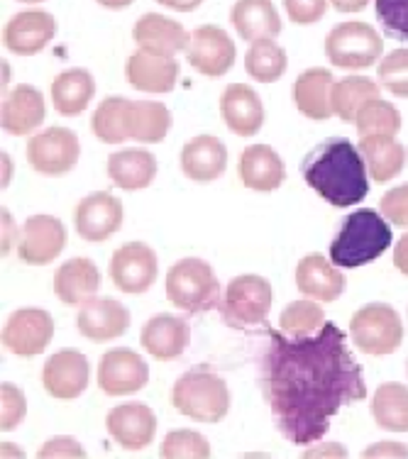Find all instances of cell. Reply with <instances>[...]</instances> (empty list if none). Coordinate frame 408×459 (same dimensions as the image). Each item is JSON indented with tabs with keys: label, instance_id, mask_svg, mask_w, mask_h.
Listing matches in <instances>:
<instances>
[{
	"label": "cell",
	"instance_id": "cell-1",
	"mask_svg": "<svg viewBox=\"0 0 408 459\" xmlns=\"http://www.w3.org/2000/svg\"><path fill=\"white\" fill-rule=\"evenodd\" d=\"M262 391L279 430L293 445L320 440L343 408L367 398L362 367L347 350L345 333L328 320L316 335L272 330Z\"/></svg>",
	"mask_w": 408,
	"mask_h": 459
},
{
	"label": "cell",
	"instance_id": "cell-2",
	"mask_svg": "<svg viewBox=\"0 0 408 459\" xmlns=\"http://www.w3.org/2000/svg\"><path fill=\"white\" fill-rule=\"evenodd\" d=\"M369 171L360 147L345 137L323 142L303 161V178L335 208H352L369 194Z\"/></svg>",
	"mask_w": 408,
	"mask_h": 459
},
{
	"label": "cell",
	"instance_id": "cell-3",
	"mask_svg": "<svg viewBox=\"0 0 408 459\" xmlns=\"http://www.w3.org/2000/svg\"><path fill=\"white\" fill-rule=\"evenodd\" d=\"M389 222L372 208H360L347 215L337 238L330 245V262L343 269H357L379 259L391 247Z\"/></svg>",
	"mask_w": 408,
	"mask_h": 459
},
{
	"label": "cell",
	"instance_id": "cell-4",
	"mask_svg": "<svg viewBox=\"0 0 408 459\" xmlns=\"http://www.w3.org/2000/svg\"><path fill=\"white\" fill-rule=\"evenodd\" d=\"M171 403L178 413L198 423H221L230 411L228 384L211 369H188L171 389Z\"/></svg>",
	"mask_w": 408,
	"mask_h": 459
},
{
	"label": "cell",
	"instance_id": "cell-5",
	"mask_svg": "<svg viewBox=\"0 0 408 459\" xmlns=\"http://www.w3.org/2000/svg\"><path fill=\"white\" fill-rule=\"evenodd\" d=\"M167 299L178 310L205 313L221 308L225 293H221L213 266L198 256H187L167 272Z\"/></svg>",
	"mask_w": 408,
	"mask_h": 459
},
{
	"label": "cell",
	"instance_id": "cell-6",
	"mask_svg": "<svg viewBox=\"0 0 408 459\" xmlns=\"http://www.w3.org/2000/svg\"><path fill=\"white\" fill-rule=\"evenodd\" d=\"M382 54L384 39L369 22H340L326 37V56L337 69H369Z\"/></svg>",
	"mask_w": 408,
	"mask_h": 459
},
{
	"label": "cell",
	"instance_id": "cell-7",
	"mask_svg": "<svg viewBox=\"0 0 408 459\" xmlns=\"http://www.w3.org/2000/svg\"><path fill=\"white\" fill-rule=\"evenodd\" d=\"M350 335L360 352L384 357L396 352L404 342V323L399 313L386 303H369L352 316Z\"/></svg>",
	"mask_w": 408,
	"mask_h": 459
},
{
	"label": "cell",
	"instance_id": "cell-8",
	"mask_svg": "<svg viewBox=\"0 0 408 459\" xmlns=\"http://www.w3.org/2000/svg\"><path fill=\"white\" fill-rule=\"evenodd\" d=\"M81 157V142L74 130L66 127H47L27 142V164L37 174L64 177L69 174Z\"/></svg>",
	"mask_w": 408,
	"mask_h": 459
},
{
	"label": "cell",
	"instance_id": "cell-9",
	"mask_svg": "<svg viewBox=\"0 0 408 459\" xmlns=\"http://www.w3.org/2000/svg\"><path fill=\"white\" fill-rule=\"evenodd\" d=\"M272 310V283L265 276L242 274L235 276L222 299V313L232 325H259Z\"/></svg>",
	"mask_w": 408,
	"mask_h": 459
},
{
	"label": "cell",
	"instance_id": "cell-10",
	"mask_svg": "<svg viewBox=\"0 0 408 459\" xmlns=\"http://www.w3.org/2000/svg\"><path fill=\"white\" fill-rule=\"evenodd\" d=\"M187 56L188 64L201 76L221 79L232 69V64L238 59V47L222 27L201 25L191 32Z\"/></svg>",
	"mask_w": 408,
	"mask_h": 459
},
{
	"label": "cell",
	"instance_id": "cell-11",
	"mask_svg": "<svg viewBox=\"0 0 408 459\" xmlns=\"http://www.w3.org/2000/svg\"><path fill=\"white\" fill-rule=\"evenodd\" d=\"M160 274V262L150 245L144 242H127L116 249L110 259V279L116 289L130 296L147 293L157 281Z\"/></svg>",
	"mask_w": 408,
	"mask_h": 459
},
{
	"label": "cell",
	"instance_id": "cell-12",
	"mask_svg": "<svg viewBox=\"0 0 408 459\" xmlns=\"http://www.w3.org/2000/svg\"><path fill=\"white\" fill-rule=\"evenodd\" d=\"M69 242L66 228L54 215H30L20 230L18 256L30 266L52 264L56 256L62 255Z\"/></svg>",
	"mask_w": 408,
	"mask_h": 459
},
{
	"label": "cell",
	"instance_id": "cell-13",
	"mask_svg": "<svg viewBox=\"0 0 408 459\" xmlns=\"http://www.w3.org/2000/svg\"><path fill=\"white\" fill-rule=\"evenodd\" d=\"M150 381V367L143 354L116 347L108 350L98 362V386L106 396H130L143 391Z\"/></svg>",
	"mask_w": 408,
	"mask_h": 459
},
{
	"label": "cell",
	"instance_id": "cell-14",
	"mask_svg": "<svg viewBox=\"0 0 408 459\" xmlns=\"http://www.w3.org/2000/svg\"><path fill=\"white\" fill-rule=\"evenodd\" d=\"M54 337L52 316L42 308H20L10 313L3 327V344L5 350L18 357H35L45 352Z\"/></svg>",
	"mask_w": 408,
	"mask_h": 459
},
{
	"label": "cell",
	"instance_id": "cell-15",
	"mask_svg": "<svg viewBox=\"0 0 408 459\" xmlns=\"http://www.w3.org/2000/svg\"><path fill=\"white\" fill-rule=\"evenodd\" d=\"M91 367L86 354L79 350H59L45 362L42 386L52 398L74 401L89 389Z\"/></svg>",
	"mask_w": 408,
	"mask_h": 459
},
{
	"label": "cell",
	"instance_id": "cell-16",
	"mask_svg": "<svg viewBox=\"0 0 408 459\" xmlns=\"http://www.w3.org/2000/svg\"><path fill=\"white\" fill-rule=\"evenodd\" d=\"M123 204L108 191H96L81 198V204L76 205V215H74L81 239L86 242H106L123 228Z\"/></svg>",
	"mask_w": 408,
	"mask_h": 459
},
{
	"label": "cell",
	"instance_id": "cell-17",
	"mask_svg": "<svg viewBox=\"0 0 408 459\" xmlns=\"http://www.w3.org/2000/svg\"><path fill=\"white\" fill-rule=\"evenodd\" d=\"M56 35V20L45 10H25L8 20L3 30V45L18 56H35Z\"/></svg>",
	"mask_w": 408,
	"mask_h": 459
},
{
	"label": "cell",
	"instance_id": "cell-18",
	"mask_svg": "<svg viewBox=\"0 0 408 459\" xmlns=\"http://www.w3.org/2000/svg\"><path fill=\"white\" fill-rule=\"evenodd\" d=\"M108 435L123 447V450L140 452L150 447L157 435V415L144 403H123L110 408L106 418Z\"/></svg>",
	"mask_w": 408,
	"mask_h": 459
},
{
	"label": "cell",
	"instance_id": "cell-19",
	"mask_svg": "<svg viewBox=\"0 0 408 459\" xmlns=\"http://www.w3.org/2000/svg\"><path fill=\"white\" fill-rule=\"evenodd\" d=\"M133 39L137 49L143 52L157 54V56H177L178 52L188 49L191 35L177 20L160 15V13H147L135 22Z\"/></svg>",
	"mask_w": 408,
	"mask_h": 459
},
{
	"label": "cell",
	"instance_id": "cell-20",
	"mask_svg": "<svg viewBox=\"0 0 408 459\" xmlns=\"http://www.w3.org/2000/svg\"><path fill=\"white\" fill-rule=\"evenodd\" d=\"M76 325L83 337L91 342H108L125 335L130 327V310L116 299H89L81 306L76 316Z\"/></svg>",
	"mask_w": 408,
	"mask_h": 459
},
{
	"label": "cell",
	"instance_id": "cell-21",
	"mask_svg": "<svg viewBox=\"0 0 408 459\" xmlns=\"http://www.w3.org/2000/svg\"><path fill=\"white\" fill-rule=\"evenodd\" d=\"M0 117H3L0 120L3 130L13 137H25V134L35 133L47 117L45 96L35 86L20 83L3 98Z\"/></svg>",
	"mask_w": 408,
	"mask_h": 459
},
{
	"label": "cell",
	"instance_id": "cell-22",
	"mask_svg": "<svg viewBox=\"0 0 408 459\" xmlns=\"http://www.w3.org/2000/svg\"><path fill=\"white\" fill-rule=\"evenodd\" d=\"M125 79L143 93H169L177 89L178 62L174 56H157L137 49L125 64Z\"/></svg>",
	"mask_w": 408,
	"mask_h": 459
},
{
	"label": "cell",
	"instance_id": "cell-23",
	"mask_svg": "<svg viewBox=\"0 0 408 459\" xmlns=\"http://www.w3.org/2000/svg\"><path fill=\"white\" fill-rule=\"evenodd\" d=\"M221 115L230 133L238 137H255L265 125V106L257 91L247 83H230L221 98Z\"/></svg>",
	"mask_w": 408,
	"mask_h": 459
},
{
	"label": "cell",
	"instance_id": "cell-24",
	"mask_svg": "<svg viewBox=\"0 0 408 459\" xmlns=\"http://www.w3.org/2000/svg\"><path fill=\"white\" fill-rule=\"evenodd\" d=\"M140 342H143L144 352L152 354L154 359L171 362L187 352L188 342H191V327L187 320L161 313V316L147 320V325L140 333Z\"/></svg>",
	"mask_w": 408,
	"mask_h": 459
},
{
	"label": "cell",
	"instance_id": "cell-25",
	"mask_svg": "<svg viewBox=\"0 0 408 459\" xmlns=\"http://www.w3.org/2000/svg\"><path fill=\"white\" fill-rule=\"evenodd\" d=\"M228 169V150L213 134H198L181 150V171L184 177L198 184H211L221 178Z\"/></svg>",
	"mask_w": 408,
	"mask_h": 459
},
{
	"label": "cell",
	"instance_id": "cell-26",
	"mask_svg": "<svg viewBox=\"0 0 408 459\" xmlns=\"http://www.w3.org/2000/svg\"><path fill=\"white\" fill-rule=\"evenodd\" d=\"M296 286L306 299L333 303L345 291V274L323 255H306L296 266Z\"/></svg>",
	"mask_w": 408,
	"mask_h": 459
},
{
	"label": "cell",
	"instance_id": "cell-27",
	"mask_svg": "<svg viewBox=\"0 0 408 459\" xmlns=\"http://www.w3.org/2000/svg\"><path fill=\"white\" fill-rule=\"evenodd\" d=\"M240 181L252 191L269 194L284 184L286 167L282 157L269 144H249L238 164Z\"/></svg>",
	"mask_w": 408,
	"mask_h": 459
},
{
	"label": "cell",
	"instance_id": "cell-28",
	"mask_svg": "<svg viewBox=\"0 0 408 459\" xmlns=\"http://www.w3.org/2000/svg\"><path fill=\"white\" fill-rule=\"evenodd\" d=\"M100 286V272L86 256H74L64 262L54 274V293L64 306H83L93 299Z\"/></svg>",
	"mask_w": 408,
	"mask_h": 459
},
{
	"label": "cell",
	"instance_id": "cell-29",
	"mask_svg": "<svg viewBox=\"0 0 408 459\" xmlns=\"http://www.w3.org/2000/svg\"><path fill=\"white\" fill-rule=\"evenodd\" d=\"M333 86L335 81L328 69H306L293 81V106L311 120H328L333 115Z\"/></svg>",
	"mask_w": 408,
	"mask_h": 459
},
{
	"label": "cell",
	"instance_id": "cell-30",
	"mask_svg": "<svg viewBox=\"0 0 408 459\" xmlns=\"http://www.w3.org/2000/svg\"><path fill=\"white\" fill-rule=\"evenodd\" d=\"M230 22L249 45L282 32V20L272 0H238L230 10Z\"/></svg>",
	"mask_w": 408,
	"mask_h": 459
},
{
	"label": "cell",
	"instance_id": "cell-31",
	"mask_svg": "<svg viewBox=\"0 0 408 459\" xmlns=\"http://www.w3.org/2000/svg\"><path fill=\"white\" fill-rule=\"evenodd\" d=\"M108 177L123 191H140L157 177V160L147 150H123L108 157Z\"/></svg>",
	"mask_w": 408,
	"mask_h": 459
},
{
	"label": "cell",
	"instance_id": "cell-32",
	"mask_svg": "<svg viewBox=\"0 0 408 459\" xmlns=\"http://www.w3.org/2000/svg\"><path fill=\"white\" fill-rule=\"evenodd\" d=\"M96 96V81L86 69H66L52 81V103L64 117L81 115Z\"/></svg>",
	"mask_w": 408,
	"mask_h": 459
},
{
	"label": "cell",
	"instance_id": "cell-33",
	"mask_svg": "<svg viewBox=\"0 0 408 459\" xmlns=\"http://www.w3.org/2000/svg\"><path fill=\"white\" fill-rule=\"evenodd\" d=\"M360 152L369 177L377 184H386L394 177H399L406 167V147L394 137H362Z\"/></svg>",
	"mask_w": 408,
	"mask_h": 459
},
{
	"label": "cell",
	"instance_id": "cell-34",
	"mask_svg": "<svg viewBox=\"0 0 408 459\" xmlns=\"http://www.w3.org/2000/svg\"><path fill=\"white\" fill-rule=\"evenodd\" d=\"M374 423L389 433H408V389L396 381H386L372 396Z\"/></svg>",
	"mask_w": 408,
	"mask_h": 459
},
{
	"label": "cell",
	"instance_id": "cell-35",
	"mask_svg": "<svg viewBox=\"0 0 408 459\" xmlns=\"http://www.w3.org/2000/svg\"><path fill=\"white\" fill-rule=\"evenodd\" d=\"M130 106L133 100L120 96L103 98L98 103L91 127L103 144H123L125 140H130Z\"/></svg>",
	"mask_w": 408,
	"mask_h": 459
},
{
	"label": "cell",
	"instance_id": "cell-36",
	"mask_svg": "<svg viewBox=\"0 0 408 459\" xmlns=\"http://www.w3.org/2000/svg\"><path fill=\"white\" fill-rule=\"evenodd\" d=\"M171 127V113L160 100H133L130 106V140L160 144Z\"/></svg>",
	"mask_w": 408,
	"mask_h": 459
},
{
	"label": "cell",
	"instance_id": "cell-37",
	"mask_svg": "<svg viewBox=\"0 0 408 459\" xmlns=\"http://www.w3.org/2000/svg\"><path fill=\"white\" fill-rule=\"evenodd\" d=\"M374 98H379V83L367 76H347V79L335 81L333 96H330L333 115L345 123H355L357 113Z\"/></svg>",
	"mask_w": 408,
	"mask_h": 459
},
{
	"label": "cell",
	"instance_id": "cell-38",
	"mask_svg": "<svg viewBox=\"0 0 408 459\" xmlns=\"http://www.w3.org/2000/svg\"><path fill=\"white\" fill-rule=\"evenodd\" d=\"M289 69V59H286L284 47L274 42V37L257 39L252 42L245 54V71L259 83H274L286 74Z\"/></svg>",
	"mask_w": 408,
	"mask_h": 459
},
{
	"label": "cell",
	"instance_id": "cell-39",
	"mask_svg": "<svg viewBox=\"0 0 408 459\" xmlns=\"http://www.w3.org/2000/svg\"><path fill=\"white\" fill-rule=\"evenodd\" d=\"M360 137H396L401 130V113L394 103L374 98L355 117Z\"/></svg>",
	"mask_w": 408,
	"mask_h": 459
},
{
	"label": "cell",
	"instance_id": "cell-40",
	"mask_svg": "<svg viewBox=\"0 0 408 459\" xmlns=\"http://www.w3.org/2000/svg\"><path fill=\"white\" fill-rule=\"evenodd\" d=\"M326 325V313L318 306V300H293L284 308L282 318H279V327L286 335H313L316 330Z\"/></svg>",
	"mask_w": 408,
	"mask_h": 459
},
{
	"label": "cell",
	"instance_id": "cell-41",
	"mask_svg": "<svg viewBox=\"0 0 408 459\" xmlns=\"http://www.w3.org/2000/svg\"><path fill=\"white\" fill-rule=\"evenodd\" d=\"M161 459H208L211 442L195 430H171L160 450Z\"/></svg>",
	"mask_w": 408,
	"mask_h": 459
},
{
	"label": "cell",
	"instance_id": "cell-42",
	"mask_svg": "<svg viewBox=\"0 0 408 459\" xmlns=\"http://www.w3.org/2000/svg\"><path fill=\"white\" fill-rule=\"evenodd\" d=\"M379 83L396 98H408V49H394L379 62Z\"/></svg>",
	"mask_w": 408,
	"mask_h": 459
},
{
	"label": "cell",
	"instance_id": "cell-43",
	"mask_svg": "<svg viewBox=\"0 0 408 459\" xmlns=\"http://www.w3.org/2000/svg\"><path fill=\"white\" fill-rule=\"evenodd\" d=\"M374 13L391 37L408 42V0H374Z\"/></svg>",
	"mask_w": 408,
	"mask_h": 459
},
{
	"label": "cell",
	"instance_id": "cell-44",
	"mask_svg": "<svg viewBox=\"0 0 408 459\" xmlns=\"http://www.w3.org/2000/svg\"><path fill=\"white\" fill-rule=\"evenodd\" d=\"M27 415V401L15 384L0 386V430H15Z\"/></svg>",
	"mask_w": 408,
	"mask_h": 459
},
{
	"label": "cell",
	"instance_id": "cell-45",
	"mask_svg": "<svg viewBox=\"0 0 408 459\" xmlns=\"http://www.w3.org/2000/svg\"><path fill=\"white\" fill-rule=\"evenodd\" d=\"M382 215L396 228H408V184H401L382 195Z\"/></svg>",
	"mask_w": 408,
	"mask_h": 459
},
{
	"label": "cell",
	"instance_id": "cell-46",
	"mask_svg": "<svg viewBox=\"0 0 408 459\" xmlns=\"http://www.w3.org/2000/svg\"><path fill=\"white\" fill-rule=\"evenodd\" d=\"M328 3L330 0H284V8L289 20L296 25H313L326 15Z\"/></svg>",
	"mask_w": 408,
	"mask_h": 459
},
{
	"label": "cell",
	"instance_id": "cell-47",
	"mask_svg": "<svg viewBox=\"0 0 408 459\" xmlns=\"http://www.w3.org/2000/svg\"><path fill=\"white\" fill-rule=\"evenodd\" d=\"M37 457H86V450H83L74 437H52V440L45 442V445L37 450Z\"/></svg>",
	"mask_w": 408,
	"mask_h": 459
},
{
	"label": "cell",
	"instance_id": "cell-48",
	"mask_svg": "<svg viewBox=\"0 0 408 459\" xmlns=\"http://www.w3.org/2000/svg\"><path fill=\"white\" fill-rule=\"evenodd\" d=\"M364 459L372 457H408V447L404 442H377V445H369L367 450L362 452Z\"/></svg>",
	"mask_w": 408,
	"mask_h": 459
},
{
	"label": "cell",
	"instance_id": "cell-49",
	"mask_svg": "<svg viewBox=\"0 0 408 459\" xmlns=\"http://www.w3.org/2000/svg\"><path fill=\"white\" fill-rule=\"evenodd\" d=\"M0 215H3V245H0V249H3V255H8L10 249H13V242H15V238H18V230H15V222H13L10 211L3 208Z\"/></svg>",
	"mask_w": 408,
	"mask_h": 459
},
{
	"label": "cell",
	"instance_id": "cell-50",
	"mask_svg": "<svg viewBox=\"0 0 408 459\" xmlns=\"http://www.w3.org/2000/svg\"><path fill=\"white\" fill-rule=\"evenodd\" d=\"M394 266L399 269L401 274L408 276V232L396 242V249H394Z\"/></svg>",
	"mask_w": 408,
	"mask_h": 459
},
{
	"label": "cell",
	"instance_id": "cell-51",
	"mask_svg": "<svg viewBox=\"0 0 408 459\" xmlns=\"http://www.w3.org/2000/svg\"><path fill=\"white\" fill-rule=\"evenodd\" d=\"M303 457H347L343 445H320L316 450H308Z\"/></svg>",
	"mask_w": 408,
	"mask_h": 459
},
{
	"label": "cell",
	"instance_id": "cell-52",
	"mask_svg": "<svg viewBox=\"0 0 408 459\" xmlns=\"http://www.w3.org/2000/svg\"><path fill=\"white\" fill-rule=\"evenodd\" d=\"M157 3L169 10H177V13H191L204 5V0H157Z\"/></svg>",
	"mask_w": 408,
	"mask_h": 459
},
{
	"label": "cell",
	"instance_id": "cell-53",
	"mask_svg": "<svg viewBox=\"0 0 408 459\" xmlns=\"http://www.w3.org/2000/svg\"><path fill=\"white\" fill-rule=\"evenodd\" d=\"M337 13H360L369 5V0H330Z\"/></svg>",
	"mask_w": 408,
	"mask_h": 459
},
{
	"label": "cell",
	"instance_id": "cell-54",
	"mask_svg": "<svg viewBox=\"0 0 408 459\" xmlns=\"http://www.w3.org/2000/svg\"><path fill=\"white\" fill-rule=\"evenodd\" d=\"M96 3L108 10H123L127 8V5H133L135 0H96Z\"/></svg>",
	"mask_w": 408,
	"mask_h": 459
},
{
	"label": "cell",
	"instance_id": "cell-55",
	"mask_svg": "<svg viewBox=\"0 0 408 459\" xmlns=\"http://www.w3.org/2000/svg\"><path fill=\"white\" fill-rule=\"evenodd\" d=\"M10 174H13V161H10L8 154H3V181H0L3 188L10 184Z\"/></svg>",
	"mask_w": 408,
	"mask_h": 459
},
{
	"label": "cell",
	"instance_id": "cell-56",
	"mask_svg": "<svg viewBox=\"0 0 408 459\" xmlns=\"http://www.w3.org/2000/svg\"><path fill=\"white\" fill-rule=\"evenodd\" d=\"M10 83V66L5 62H3V89Z\"/></svg>",
	"mask_w": 408,
	"mask_h": 459
},
{
	"label": "cell",
	"instance_id": "cell-57",
	"mask_svg": "<svg viewBox=\"0 0 408 459\" xmlns=\"http://www.w3.org/2000/svg\"><path fill=\"white\" fill-rule=\"evenodd\" d=\"M20 3H42V0H20Z\"/></svg>",
	"mask_w": 408,
	"mask_h": 459
},
{
	"label": "cell",
	"instance_id": "cell-58",
	"mask_svg": "<svg viewBox=\"0 0 408 459\" xmlns=\"http://www.w3.org/2000/svg\"><path fill=\"white\" fill-rule=\"evenodd\" d=\"M406 371H408V362H406Z\"/></svg>",
	"mask_w": 408,
	"mask_h": 459
}]
</instances>
